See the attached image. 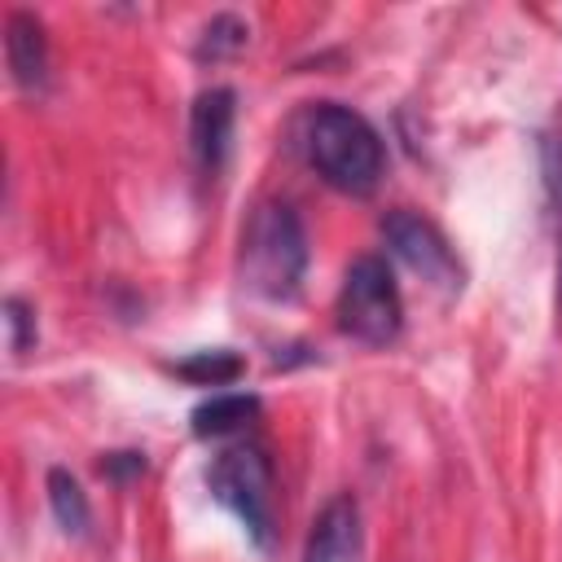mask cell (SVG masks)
Segmentation results:
<instances>
[{"mask_svg":"<svg viewBox=\"0 0 562 562\" xmlns=\"http://www.w3.org/2000/svg\"><path fill=\"white\" fill-rule=\"evenodd\" d=\"M303 149H307V162L316 167V176L329 189L351 193V198L373 193L382 180V167H386L382 136L373 132V123L338 101H321L307 110Z\"/></svg>","mask_w":562,"mask_h":562,"instance_id":"cell-1","label":"cell"},{"mask_svg":"<svg viewBox=\"0 0 562 562\" xmlns=\"http://www.w3.org/2000/svg\"><path fill=\"white\" fill-rule=\"evenodd\" d=\"M307 272V233L294 206L263 202L255 206L246 233H241V281L272 303H285L299 294Z\"/></svg>","mask_w":562,"mask_h":562,"instance_id":"cell-2","label":"cell"},{"mask_svg":"<svg viewBox=\"0 0 562 562\" xmlns=\"http://www.w3.org/2000/svg\"><path fill=\"white\" fill-rule=\"evenodd\" d=\"M334 312H338V329L364 347H386L400 338L404 303H400V285L382 255H360L347 263Z\"/></svg>","mask_w":562,"mask_h":562,"instance_id":"cell-3","label":"cell"},{"mask_svg":"<svg viewBox=\"0 0 562 562\" xmlns=\"http://www.w3.org/2000/svg\"><path fill=\"white\" fill-rule=\"evenodd\" d=\"M206 487L211 496L237 514V522L246 527V536L268 549L272 544V461L263 448L255 443H237L228 452H220L211 465H206Z\"/></svg>","mask_w":562,"mask_h":562,"instance_id":"cell-4","label":"cell"},{"mask_svg":"<svg viewBox=\"0 0 562 562\" xmlns=\"http://www.w3.org/2000/svg\"><path fill=\"white\" fill-rule=\"evenodd\" d=\"M382 237H386V246L430 285V290H439L443 299H452V294H461V285H465V268H461V259H457V250L448 246V237L426 220V215H417V211H408V206H400V211H386V220H382Z\"/></svg>","mask_w":562,"mask_h":562,"instance_id":"cell-5","label":"cell"},{"mask_svg":"<svg viewBox=\"0 0 562 562\" xmlns=\"http://www.w3.org/2000/svg\"><path fill=\"white\" fill-rule=\"evenodd\" d=\"M233 123H237V97L233 88H206L198 92L189 110V149L206 176H215L228 158L233 145Z\"/></svg>","mask_w":562,"mask_h":562,"instance_id":"cell-6","label":"cell"},{"mask_svg":"<svg viewBox=\"0 0 562 562\" xmlns=\"http://www.w3.org/2000/svg\"><path fill=\"white\" fill-rule=\"evenodd\" d=\"M364 553V527H360V505L351 492H338L325 501V509L312 518L303 562H360Z\"/></svg>","mask_w":562,"mask_h":562,"instance_id":"cell-7","label":"cell"},{"mask_svg":"<svg viewBox=\"0 0 562 562\" xmlns=\"http://www.w3.org/2000/svg\"><path fill=\"white\" fill-rule=\"evenodd\" d=\"M4 61H9V75L22 92L44 88V79H48V40H44V22L35 13L13 9L4 18Z\"/></svg>","mask_w":562,"mask_h":562,"instance_id":"cell-8","label":"cell"},{"mask_svg":"<svg viewBox=\"0 0 562 562\" xmlns=\"http://www.w3.org/2000/svg\"><path fill=\"white\" fill-rule=\"evenodd\" d=\"M259 413V395H246V391H220L211 400H202L193 408V435L198 439H224L233 430H241L250 417Z\"/></svg>","mask_w":562,"mask_h":562,"instance_id":"cell-9","label":"cell"},{"mask_svg":"<svg viewBox=\"0 0 562 562\" xmlns=\"http://www.w3.org/2000/svg\"><path fill=\"white\" fill-rule=\"evenodd\" d=\"M48 505H53V518L66 536H88V522H92V509H88V496L79 487V479L61 465L48 470Z\"/></svg>","mask_w":562,"mask_h":562,"instance_id":"cell-10","label":"cell"},{"mask_svg":"<svg viewBox=\"0 0 562 562\" xmlns=\"http://www.w3.org/2000/svg\"><path fill=\"white\" fill-rule=\"evenodd\" d=\"M241 356H233V351H224V347H215V351H193L189 360H180L176 364V373L184 378V382H193V386H224V382H233V378H241Z\"/></svg>","mask_w":562,"mask_h":562,"instance_id":"cell-11","label":"cell"},{"mask_svg":"<svg viewBox=\"0 0 562 562\" xmlns=\"http://www.w3.org/2000/svg\"><path fill=\"white\" fill-rule=\"evenodd\" d=\"M246 40H250V31H246V22L237 18V13H215L211 22H206V31H202V40H198V57L206 61H220V57H233V53H241L246 48Z\"/></svg>","mask_w":562,"mask_h":562,"instance_id":"cell-12","label":"cell"},{"mask_svg":"<svg viewBox=\"0 0 562 562\" xmlns=\"http://www.w3.org/2000/svg\"><path fill=\"white\" fill-rule=\"evenodd\" d=\"M4 334H9V351L13 356H26L35 347V307L18 294L4 299Z\"/></svg>","mask_w":562,"mask_h":562,"instance_id":"cell-13","label":"cell"},{"mask_svg":"<svg viewBox=\"0 0 562 562\" xmlns=\"http://www.w3.org/2000/svg\"><path fill=\"white\" fill-rule=\"evenodd\" d=\"M549 184H553V202H558V316H562V145H553Z\"/></svg>","mask_w":562,"mask_h":562,"instance_id":"cell-14","label":"cell"},{"mask_svg":"<svg viewBox=\"0 0 562 562\" xmlns=\"http://www.w3.org/2000/svg\"><path fill=\"white\" fill-rule=\"evenodd\" d=\"M101 474L105 479H132V474H145V452H110L101 461Z\"/></svg>","mask_w":562,"mask_h":562,"instance_id":"cell-15","label":"cell"}]
</instances>
